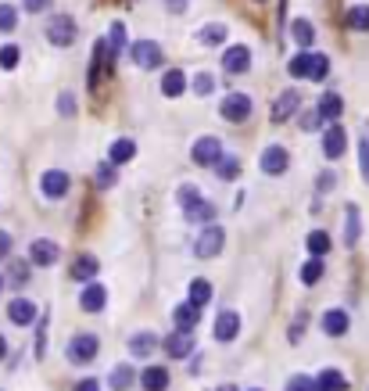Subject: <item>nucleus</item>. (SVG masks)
<instances>
[{
	"mask_svg": "<svg viewBox=\"0 0 369 391\" xmlns=\"http://www.w3.org/2000/svg\"><path fill=\"white\" fill-rule=\"evenodd\" d=\"M287 72H291L294 80H326L330 61H326V54H298V58H291Z\"/></svg>",
	"mask_w": 369,
	"mask_h": 391,
	"instance_id": "obj_1",
	"label": "nucleus"
},
{
	"mask_svg": "<svg viewBox=\"0 0 369 391\" xmlns=\"http://www.w3.org/2000/svg\"><path fill=\"white\" fill-rule=\"evenodd\" d=\"M180 198H183V215L190 219V223H212L215 219V205L212 201H204V198H198V191L194 187H183L180 191Z\"/></svg>",
	"mask_w": 369,
	"mask_h": 391,
	"instance_id": "obj_2",
	"label": "nucleus"
},
{
	"mask_svg": "<svg viewBox=\"0 0 369 391\" xmlns=\"http://www.w3.org/2000/svg\"><path fill=\"white\" fill-rule=\"evenodd\" d=\"M222 244H226V233H222V226H204L201 237L194 241V255L198 259H215L222 252Z\"/></svg>",
	"mask_w": 369,
	"mask_h": 391,
	"instance_id": "obj_3",
	"label": "nucleus"
},
{
	"mask_svg": "<svg viewBox=\"0 0 369 391\" xmlns=\"http://www.w3.org/2000/svg\"><path fill=\"white\" fill-rule=\"evenodd\" d=\"M47 40H51L54 47H69L75 40V22L69 19V14H54V19L47 22Z\"/></svg>",
	"mask_w": 369,
	"mask_h": 391,
	"instance_id": "obj_4",
	"label": "nucleus"
},
{
	"mask_svg": "<svg viewBox=\"0 0 369 391\" xmlns=\"http://www.w3.org/2000/svg\"><path fill=\"white\" fill-rule=\"evenodd\" d=\"M130 58L136 61L140 69H158V65H162V47H158L154 40H136L130 47Z\"/></svg>",
	"mask_w": 369,
	"mask_h": 391,
	"instance_id": "obj_5",
	"label": "nucleus"
},
{
	"mask_svg": "<svg viewBox=\"0 0 369 391\" xmlns=\"http://www.w3.org/2000/svg\"><path fill=\"white\" fill-rule=\"evenodd\" d=\"M97 348H101V341L93 334H75L69 341V359H72V363H90V359L97 355Z\"/></svg>",
	"mask_w": 369,
	"mask_h": 391,
	"instance_id": "obj_6",
	"label": "nucleus"
},
{
	"mask_svg": "<svg viewBox=\"0 0 369 391\" xmlns=\"http://www.w3.org/2000/svg\"><path fill=\"white\" fill-rule=\"evenodd\" d=\"M190 158H194L198 165H215L222 158V144L219 137H201L194 147H190Z\"/></svg>",
	"mask_w": 369,
	"mask_h": 391,
	"instance_id": "obj_7",
	"label": "nucleus"
},
{
	"mask_svg": "<svg viewBox=\"0 0 369 391\" xmlns=\"http://www.w3.org/2000/svg\"><path fill=\"white\" fill-rule=\"evenodd\" d=\"M219 112H222L226 122H244L251 115V97H248V93H230V97L222 101Z\"/></svg>",
	"mask_w": 369,
	"mask_h": 391,
	"instance_id": "obj_8",
	"label": "nucleus"
},
{
	"mask_svg": "<svg viewBox=\"0 0 369 391\" xmlns=\"http://www.w3.org/2000/svg\"><path fill=\"white\" fill-rule=\"evenodd\" d=\"M298 108H301V93H298V90H283L280 97L272 101L269 119H272V122H287V119H291V115L298 112Z\"/></svg>",
	"mask_w": 369,
	"mask_h": 391,
	"instance_id": "obj_9",
	"label": "nucleus"
},
{
	"mask_svg": "<svg viewBox=\"0 0 369 391\" xmlns=\"http://www.w3.org/2000/svg\"><path fill=\"white\" fill-rule=\"evenodd\" d=\"M69 176L61 173V169H51V173H43V180H40V191H43V198H65L69 194Z\"/></svg>",
	"mask_w": 369,
	"mask_h": 391,
	"instance_id": "obj_10",
	"label": "nucleus"
},
{
	"mask_svg": "<svg viewBox=\"0 0 369 391\" xmlns=\"http://www.w3.org/2000/svg\"><path fill=\"white\" fill-rule=\"evenodd\" d=\"M287 165H291V158H287L283 147H265V151H262V173H265V176L287 173Z\"/></svg>",
	"mask_w": 369,
	"mask_h": 391,
	"instance_id": "obj_11",
	"label": "nucleus"
},
{
	"mask_svg": "<svg viewBox=\"0 0 369 391\" xmlns=\"http://www.w3.org/2000/svg\"><path fill=\"white\" fill-rule=\"evenodd\" d=\"M162 348H165L172 359H187L190 352H194V334H180V331H176V334H169V337L162 341Z\"/></svg>",
	"mask_w": 369,
	"mask_h": 391,
	"instance_id": "obj_12",
	"label": "nucleus"
},
{
	"mask_svg": "<svg viewBox=\"0 0 369 391\" xmlns=\"http://www.w3.org/2000/svg\"><path fill=\"white\" fill-rule=\"evenodd\" d=\"M61 255V248L54 241H33V248H29V259H33V265H54Z\"/></svg>",
	"mask_w": 369,
	"mask_h": 391,
	"instance_id": "obj_13",
	"label": "nucleus"
},
{
	"mask_svg": "<svg viewBox=\"0 0 369 391\" xmlns=\"http://www.w3.org/2000/svg\"><path fill=\"white\" fill-rule=\"evenodd\" d=\"M172 320H176V331H180V334H194V327L201 320V309L187 302V305H180V309L172 312Z\"/></svg>",
	"mask_w": 369,
	"mask_h": 391,
	"instance_id": "obj_14",
	"label": "nucleus"
},
{
	"mask_svg": "<svg viewBox=\"0 0 369 391\" xmlns=\"http://www.w3.org/2000/svg\"><path fill=\"white\" fill-rule=\"evenodd\" d=\"M240 334V316L237 312H219V320H215V341H233Z\"/></svg>",
	"mask_w": 369,
	"mask_h": 391,
	"instance_id": "obj_15",
	"label": "nucleus"
},
{
	"mask_svg": "<svg viewBox=\"0 0 369 391\" xmlns=\"http://www.w3.org/2000/svg\"><path fill=\"white\" fill-rule=\"evenodd\" d=\"M344 144H348V137H344V130L333 122V126L326 130V137H323V154H326V158H341Z\"/></svg>",
	"mask_w": 369,
	"mask_h": 391,
	"instance_id": "obj_16",
	"label": "nucleus"
},
{
	"mask_svg": "<svg viewBox=\"0 0 369 391\" xmlns=\"http://www.w3.org/2000/svg\"><path fill=\"white\" fill-rule=\"evenodd\" d=\"M8 316H11V323H19V327H29L36 320V305L29 302V298H14L11 305H8Z\"/></svg>",
	"mask_w": 369,
	"mask_h": 391,
	"instance_id": "obj_17",
	"label": "nucleus"
},
{
	"mask_svg": "<svg viewBox=\"0 0 369 391\" xmlns=\"http://www.w3.org/2000/svg\"><path fill=\"white\" fill-rule=\"evenodd\" d=\"M222 65H226V72H244L248 65H251V51H248V47L244 43H240V47H230V51L226 54H222Z\"/></svg>",
	"mask_w": 369,
	"mask_h": 391,
	"instance_id": "obj_18",
	"label": "nucleus"
},
{
	"mask_svg": "<svg viewBox=\"0 0 369 391\" xmlns=\"http://www.w3.org/2000/svg\"><path fill=\"white\" fill-rule=\"evenodd\" d=\"M108 302V291L101 284H86V291L79 294V305H83V312H101Z\"/></svg>",
	"mask_w": 369,
	"mask_h": 391,
	"instance_id": "obj_19",
	"label": "nucleus"
},
{
	"mask_svg": "<svg viewBox=\"0 0 369 391\" xmlns=\"http://www.w3.org/2000/svg\"><path fill=\"white\" fill-rule=\"evenodd\" d=\"M140 384H143V391H165L169 388V370L165 366H147L140 373Z\"/></svg>",
	"mask_w": 369,
	"mask_h": 391,
	"instance_id": "obj_20",
	"label": "nucleus"
},
{
	"mask_svg": "<svg viewBox=\"0 0 369 391\" xmlns=\"http://www.w3.org/2000/svg\"><path fill=\"white\" fill-rule=\"evenodd\" d=\"M323 331H326L330 337H341V334L348 331V312H344V309H330L326 316H323Z\"/></svg>",
	"mask_w": 369,
	"mask_h": 391,
	"instance_id": "obj_21",
	"label": "nucleus"
},
{
	"mask_svg": "<svg viewBox=\"0 0 369 391\" xmlns=\"http://www.w3.org/2000/svg\"><path fill=\"white\" fill-rule=\"evenodd\" d=\"M183 90H187V75L180 69H169L162 75V93H165V97H180Z\"/></svg>",
	"mask_w": 369,
	"mask_h": 391,
	"instance_id": "obj_22",
	"label": "nucleus"
},
{
	"mask_svg": "<svg viewBox=\"0 0 369 391\" xmlns=\"http://www.w3.org/2000/svg\"><path fill=\"white\" fill-rule=\"evenodd\" d=\"M316 112H319V119H323V122H333L337 115L344 112V101L337 97V93H323V101H319Z\"/></svg>",
	"mask_w": 369,
	"mask_h": 391,
	"instance_id": "obj_23",
	"label": "nucleus"
},
{
	"mask_svg": "<svg viewBox=\"0 0 369 391\" xmlns=\"http://www.w3.org/2000/svg\"><path fill=\"white\" fill-rule=\"evenodd\" d=\"M316 391H348L344 373H337V370H323V373L316 377Z\"/></svg>",
	"mask_w": 369,
	"mask_h": 391,
	"instance_id": "obj_24",
	"label": "nucleus"
},
{
	"mask_svg": "<svg viewBox=\"0 0 369 391\" xmlns=\"http://www.w3.org/2000/svg\"><path fill=\"white\" fill-rule=\"evenodd\" d=\"M133 154H136L133 140H115V144H111V151H108V158H111L108 165H122V162H130Z\"/></svg>",
	"mask_w": 369,
	"mask_h": 391,
	"instance_id": "obj_25",
	"label": "nucleus"
},
{
	"mask_svg": "<svg viewBox=\"0 0 369 391\" xmlns=\"http://www.w3.org/2000/svg\"><path fill=\"white\" fill-rule=\"evenodd\" d=\"M97 270H101V265H97V259H93V255H79L75 265H72V276L75 280H90V276H97Z\"/></svg>",
	"mask_w": 369,
	"mask_h": 391,
	"instance_id": "obj_26",
	"label": "nucleus"
},
{
	"mask_svg": "<svg viewBox=\"0 0 369 391\" xmlns=\"http://www.w3.org/2000/svg\"><path fill=\"white\" fill-rule=\"evenodd\" d=\"M133 381H136V373H133V366H130V363H122V366L111 370V388H115V391H126Z\"/></svg>",
	"mask_w": 369,
	"mask_h": 391,
	"instance_id": "obj_27",
	"label": "nucleus"
},
{
	"mask_svg": "<svg viewBox=\"0 0 369 391\" xmlns=\"http://www.w3.org/2000/svg\"><path fill=\"white\" fill-rule=\"evenodd\" d=\"M154 348H158V337L154 334H133L130 337V352L133 355H151Z\"/></svg>",
	"mask_w": 369,
	"mask_h": 391,
	"instance_id": "obj_28",
	"label": "nucleus"
},
{
	"mask_svg": "<svg viewBox=\"0 0 369 391\" xmlns=\"http://www.w3.org/2000/svg\"><path fill=\"white\" fill-rule=\"evenodd\" d=\"M187 294H190V305L201 309L208 298H212V284H208V280H190V291Z\"/></svg>",
	"mask_w": 369,
	"mask_h": 391,
	"instance_id": "obj_29",
	"label": "nucleus"
},
{
	"mask_svg": "<svg viewBox=\"0 0 369 391\" xmlns=\"http://www.w3.org/2000/svg\"><path fill=\"white\" fill-rule=\"evenodd\" d=\"M330 233H323V230H316V233H309V252H312V259H323L326 252H330Z\"/></svg>",
	"mask_w": 369,
	"mask_h": 391,
	"instance_id": "obj_30",
	"label": "nucleus"
},
{
	"mask_svg": "<svg viewBox=\"0 0 369 391\" xmlns=\"http://www.w3.org/2000/svg\"><path fill=\"white\" fill-rule=\"evenodd\" d=\"M344 244L355 248L359 244V209L348 205V226H344Z\"/></svg>",
	"mask_w": 369,
	"mask_h": 391,
	"instance_id": "obj_31",
	"label": "nucleus"
},
{
	"mask_svg": "<svg viewBox=\"0 0 369 391\" xmlns=\"http://www.w3.org/2000/svg\"><path fill=\"white\" fill-rule=\"evenodd\" d=\"M323 280V259H309L301 265V284H319Z\"/></svg>",
	"mask_w": 369,
	"mask_h": 391,
	"instance_id": "obj_32",
	"label": "nucleus"
},
{
	"mask_svg": "<svg viewBox=\"0 0 369 391\" xmlns=\"http://www.w3.org/2000/svg\"><path fill=\"white\" fill-rule=\"evenodd\" d=\"M198 40H201L204 47H219L222 40H226V25H204L201 33H198Z\"/></svg>",
	"mask_w": 369,
	"mask_h": 391,
	"instance_id": "obj_33",
	"label": "nucleus"
},
{
	"mask_svg": "<svg viewBox=\"0 0 369 391\" xmlns=\"http://www.w3.org/2000/svg\"><path fill=\"white\" fill-rule=\"evenodd\" d=\"M291 36L301 43V47H309L312 40H316V29H312V22H305V19H298L294 25H291Z\"/></svg>",
	"mask_w": 369,
	"mask_h": 391,
	"instance_id": "obj_34",
	"label": "nucleus"
},
{
	"mask_svg": "<svg viewBox=\"0 0 369 391\" xmlns=\"http://www.w3.org/2000/svg\"><path fill=\"white\" fill-rule=\"evenodd\" d=\"M348 25H351V29H369V4L348 8Z\"/></svg>",
	"mask_w": 369,
	"mask_h": 391,
	"instance_id": "obj_35",
	"label": "nucleus"
},
{
	"mask_svg": "<svg viewBox=\"0 0 369 391\" xmlns=\"http://www.w3.org/2000/svg\"><path fill=\"white\" fill-rule=\"evenodd\" d=\"M14 25H19V11L11 4H0V33H11Z\"/></svg>",
	"mask_w": 369,
	"mask_h": 391,
	"instance_id": "obj_36",
	"label": "nucleus"
},
{
	"mask_svg": "<svg viewBox=\"0 0 369 391\" xmlns=\"http://www.w3.org/2000/svg\"><path fill=\"white\" fill-rule=\"evenodd\" d=\"M19 58H22V51L14 43L0 47V69H14V65H19Z\"/></svg>",
	"mask_w": 369,
	"mask_h": 391,
	"instance_id": "obj_37",
	"label": "nucleus"
},
{
	"mask_svg": "<svg viewBox=\"0 0 369 391\" xmlns=\"http://www.w3.org/2000/svg\"><path fill=\"white\" fill-rule=\"evenodd\" d=\"M237 169H240V165H237L233 158H219V162H215V173H219V180H233V176H237Z\"/></svg>",
	"mask_w": 369,
	"mask_h": 391,
	"instance_id": "obj_38",
	"label": "nucleus"
},
{
	"mask_svg": "<svg viewBox=\"0 0 369 391\" xmlns=\"http://www.w3.org/2000/svg\"><path fill=\"white\" fill-rule=\"evenodd\" d=\"M359 169H362V180L369 183V133L362 137V144H359Z\"/></svg>",
	"mask_w": 369,
	"mask_h": 391,
	"instance_id": "obj_39",
	"label": "nucleus"
},
{
	"mask_svg": "<svg viewBox=\"0 0 369 391\" xmlns=\"http://www.w3.org/2000/svg\"><path fill=\"white\" fill-rule=\"evenodd\" d=\"M298 126H301L305 133H312V130H319V126H323V119H319V112H301Z\"/></svg>",
	"mask_w": 369,
	"mask_h": 391,
	"instance_id": "obj_40",
	"label": "nucleus"
},
{
	"mask_svg": "<svg viewBox=\"0 0 369 391\" xmlns=\"http://www.w3.org/2000/svg\"><path fill=\"white\" fill-rule=\"evenodd\" d=\"M212 86H215V80H212V75H194V93H198V97H208V93H212Z\"/></svg>",
	"mask_w": 369,
	"mask_h": 391,
	"instance_id": "obj_41",
	"label": "nucleus"
},
{
	"mask_svg": "<svg viewBox=\"0 0 369 391\" xmlns=\"http://www.w3.org/2000/svg\"><path fill=\"white\" fill-rule=\"evenodd\" d=\"M97 187H115V165H97Z\"/></svg>",
	"mask_w": 369,
	"mask_h": 391,
	"instance_id": "obj_42",
	"label": "nucleus"
},
{
	"mask_svg": "<svg viewBox=\"0 0 369 391\" xmlns=\"http://www.w3.org/2000/svg\"><path fill=\"white\" fill-rule=\"evenodd\" d=\"M287 391H316V381H312V377H301V373H298V377L287 381Z\"/></svg>",
	"mask_w": 369,
	"mask_h": 391,
	"instance_id": "obj_43",
	"label": "nucleus"
},
{
	"mask_svg": "<svg viewBox=\"0 0 369 391\" xmlns=\"http://www.w3.org/2000/svg\"><path fill=\"white\" fill-rule=\"evenodd\" d=\"M111 51H119V47H122V40H126V29H122V22H115V25H111Z\"/></svg>",
	"mask_w": 369,
	"mask_h": 391,
	"instance_id": "obj_44",
	"label": "nucleus"
},
{
	"mask_svg": "<svg viewBox=\"0 0 369 391\" xmlns=\"http://www.w3.org/2000/svg\"><path fill=\"white\" fill-rule=\"evenodd\" d=\"M58 108H61V115H72V112H75V97H72L69 90L61 93V101H58Z\"/></svg>",
	"mask_w": 369,
	"mask_h": 391,
	"instance_id": "obj_45",
	"label": "nucleus"
},
{
	"mask_svg": "<svg viewBox=\"0 0 369 391\" xmlns=\"http://www.w3.org/2000/svg\"><path fill=\"white\" fill-rule=\"evenodd\" d=\"M11 280H14V284H25V280H29L25 262H14V265H11Z\"/></svg>",
	"mask_w": 369,
	"mask_h": 391,
	"instance_id": "obj_46",
	"label": "nucleus"
},
{
	"mask_svg": "<svg viewBox=\"0 0 369 391\" xmlns=\"http://www.w3.org/2000/svg\"><path fill=\"white\" fill-rule=\"evenodd\" d=\"M305 323H309V316H305V312H298V316H294V327H291V341L301 337V327H305Z\"/></svg>",
	"mask_w": 369,
	"mask_h": 391,
	"instance_id": "obj_47",
	"label": "nucleus"
},
{
	"mask_svg": "<svg viewBox=\"0 0 369 391\" xmlns=\"http://www.w3.org/2000/svg\"><path fill=\"white\" fill-rule=\"evenodd\" d=\"M11 244H14V241H11V233L0 230V259H8V255H11Z\"/></svg>",
	"mask_w": 369,
	"mask_h": 391,
	"instance_id": "obj_48",
	"label": "nucleus"
},
{
	"mask_svg": "<svg viewBox=\"0 0 369 391\" xmlns=\"http://www.w3.org/2000/svg\"><path fill=\"white\" fill-rule=\"evenodd\" d=\"M75 391H101V384L93 381V377H86V381H79V384H75Z\"/></svg>",
	"mask_w": 369,
	"mask_h": 391,
	"instance_id": "obj_49",
	"label": "nucleus"
},
{
	"mask_svg": "<svg viewBox=\"0 0 369 391\" xmlns=\"http://www.w3.org/2000/svg\"><path fill=\"white\" fill-rule=\"evenodd\" d=\"M47 4H51V0H25V11H33V14H36V11H43Z\"/></svg>",
	"mask_w": 369,
	"mask_h": 391,
	"instance_id": "obj_50",
	"label": "nucleus"
},
{
	"mask_svg": "<svg viewBox=\"0 0 369 391\" xmlns=\"http://www.w3.org/2000/svg\"><path fill=\"white\" fill-rule=\"evenodd\" d=\"M165 4H169V11H172V14H180V11H187L190 0H165Z\"/></svg>",
	"mask_w": 369,
	"mask_h": 391,
	"instance_id": "obj_51",
	"label": "nucleus"
},
{
	"mask_svg": "<svg viewBox=\"0 0 369 391\" xmlns=\"http://www.w3.org/2000/svg\"><path fill=\"white\" fill-rule=\"evenodd\" d=\"M333 180H337V176L323 173V176H319V191H330V187H333Z\"/></svg>",
	"mask_w": 369,
	"mask_h": 391,
	"instance_id": "obj_52",
	"label": "nucleus"
},
{
	"mask_svg": "<svg viewBox=\"0 0 369 391\" xmlns=\"http://www.w3.org/2000/svg\"><path fill=\"white\" fill-rule=\"evenodd\" d=\"M8 355V341H4V334H0V359Z\"/></svg>",
	"mask_w": 369,
	"mask_h": 391,
	"instance_id": "obj_53",
	"label": "nucleus"
},
{
	"mask_svg": "<svg viewBox=\"0 0 369 391\" xmlns=\"http://www.w3.org/2000/svg\"><path fill=\"white\" fill-rule=\"evenodd\" d=\"M215 391H237L233 384H222V388H215Z\"/></svg>",
	"mask_w": 369,
	"mask_h": 391,
	"instance_id": "obj_54",
	"label": "nucleus"
},
{
	"mask_svg": "<svg viewBox=\"0 0 369 391\" xmlns=\"http://www.w3.org/2000/svg\"><path fill=\"white\" fill-rule=\"evenodd\" d=\"M0 291H4V276H0Z\"/></svg>",
	"mask_w": 369,
	"mask_h": 391,
	"instance_id": "obj_55",
	"label": "nucleus"
},
{
	"mask_svg": "<svg viewBox=\"0 0 369 391\" xmlns=\"http://www.w3.org/2000/svg\"><path fill=\"white\" fill-rule=\"evenodd\" d=\"M254 391H259V388H254Z\"/></svg>",
	"mask_w": 369,
	"mask_h": 391,
	"instance_id": "obj_56",
	"label": "nucleus"
}]
</instances>
